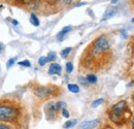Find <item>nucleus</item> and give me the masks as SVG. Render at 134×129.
<instances>
[{
  "mask_svg": "<svg viewBox=\"0 0 134 129\" xmlns=\"http://www.w3.org/2000/svg\"><path fill=\"white\" fill-rule=\"evenodd\" d=\"M19 110L12 104H0V121L1 122H12L17 120L19 117Z\"/></svg>",
  "mask_w": 134,
  "mask_h": 129,
  "instance_id": "1",
  "label": "nucleus"
},
{
  "mask_svg": "<svg viewBox=\"0 0 134 129\" xmlns=\"http://www.w3.org/2000/svg\"><path fill=\"white\" fill-rule=\"evenodd\" d=\"M127 109H128V105H127L126 101L123 100V101L118 102L117 104L113 108V110H111V114H110L111 120H114L116 122L122 120V118L125 115V112L127 111Z\"/></svg>",
  "mask_w": 134,
  "mask_h": 129,
  "instance_id": "2",
  "label": "nucleus"
},
{
  "mask_svg": "<svg viewBox=\"0 0 134 129\" xmlns=\"http://www.w3.org/2000/svg\"><path fill=\"white\" fill-rule=\"evenodd\" d=\"M94 47L101 53H105L110 49V44L104 35H101L94 41Z\"/></svg>",
  "mask_w": 134,
  "mask_h": 129,
  "instance_id": "3",
  "label": "nucleus"
},
{
  "mask_svg": "<svg viewBox=\"0 0 134 129\" xmlns=\"http://www.w3.org/2000/svg\"><path fill=\"white\" fill-rule=\"evenodd\" d=\"M46 115H47V119L51 120V116H53L52 118L55 117V115L57 113V109H56V105H55V102H49L47 105H46Z\"/></svg>",
  "mask_w": 134,
  "mask_h": 129,
  "instance_id": "4",
  "label": "nucleus"
},
{
  "mask_svg": "<svg viewBox=\"0 0 134 129\" xmlns=\"http://www.w3.org/2000/svg\"><path fill=\"white\" fill-rule=\"evenodd\" d=\"M99 124V120H93V121H85L80 125V129H94Z\"/></svg>",
  "mask_w": 134,
  "mask_h": 129,
  "instance_id": "5",
  "label": "nucleus"
},
{
  "mask_svg": "<svg viewBox=\"0 0 134 129\" xmlns=\"http://www.w3.org/2000/svg\"><path fill=\"white\" fill-rule=\"evenodd\" d=\"M34 93H35V95H37L38 97H46L51 93V89L46 88V87L37 88V89L34 91Z\"/></svg>",
  "mask_w": 134,
  "mask_h": 129,
  "instance_id": "6",
  "label": "nucleus"
},
{
  "mask_svg": "<svg viewBox=\"0 0 134 129\" xmlns=\"http://www.w3.org/2000/svg\"><path fill=\"white\" fill-rule=\"evenodd\" d=\"M61 66L58 64V63H52L49 68V74H58L60 76L61 74Z\"/></svg>",
  "mask_w": 134,
  "mask_h": 129,
  "instance_id": "7",
  "label": "nucleus"
},
{
  "mask_svg": "<svg viewBox=\"0 0 134 129\" xmlns=\"http://www.w3.org/2000/svg\"><path fill=\"white\" fill-rule=\"evenodd\" d=\"M116 12H117V7L116 6H114V5L113 6H108L107 9H106V12H105V14H104V17H103L102 21L108 20L109 18H111V17L116 14Z\"/></svg>",
  "mask_w": 134,
  "mask_h": 129,
  "instance_id": "8",
  "label": "nucleus"
},
{
  "mask_svg": "<svg viewBox=\"0 0 134 129\" xmlns=\"http://www.w3.org/2000/svg\"><path fill=\"white\" fill-rule=\"evenodd\" d=\"M71 30H72V27H71V26H66V27H64L60 32L58 33L57 38H58L59 40H62V39L64 38V36H65L69 31H71Z\"/></svg>",
  "mask_w": 134,
  "mask_h": 129,
  "instance_id": "9",
  "label": "nucleus"
},
{
  "mask_svg": "<svg viewBox=\"0 0 134 129\" xmlns=\"http://www.w3.org/2000/svg\"><path fill=\"white\" fill-rule=\"evenodd\" d=\"M86 80L89 84H95L97 82V77L95 74H93V73H90V74H88L86 77Z\"/></svg>",
  "mask_w": 134,
  "mask_h": 129,
  "instance_id": "10",
  "label": "nucleus"
},
{
  "mask_svg": "<svg viewBox=\"0 0 134 129\" xmlns=\"http://www.w3.org/2000/svg\"><path fill=\"white\" fill-rule=\"evenodd\" d=\"M68 90L72 93H77V92H80V87L75 84H69L68 85Z\"/></svg>",
  "mask_w": 134,
  "mask_h": 129,
  "instance_id": "11",
  "label": "nucleus"
},
{
  "mask_svg": "<svg viewBox=\"0 0 134 129\" xmlns=\"http://www.w3.org/2000/svg\"><path fill=\"white\" fill-rule=\"evenodd\" d=\"M71 51H72V48H66V49H64L62 52H61V56H62V58L63 59H65V58H67L68 56H69V54L71 53Z\"/></svg>",
  "mask_w": 134,
  "mask_h": 129,
  "instance_id": "12",
  "label": "nucleus"
},
{
  "mask_svg": "<svg viewBox=\"0 0 134 129\" xmlns=\"http://www.w3.org/2000/svg\"><path fill=\"white\" fill-rule=\"evenodd\" d=\"M76 124V120L75 119H73V120H69V121H67L65 122V124H64V128H71V127H73L74 125Z\"/></svg>",
  "mask_w": 134,
  "mask_h": 129,
  "instance_id": "13",
  "label": "nucleus"
},
{
  "mask_svg": "<svg viewBox=\"0 0 134 129\" xmlns=\"http://www.w3.org/2000/svg\"><path fill=\"white\" fill-rule=\"evenodd\" d=\"M30 23L33 26H39V20H38V18L35 15H31L30 16Z\"/></svg>",
  "mask_w": 134,
  "mask_h": 129,
  "instance_id": "14",
  "label": "nucleus"
},
{
  "mask_svg": "<svg viewBox=\"0 0 134 129\" xmlns=\"http://www.w3.org/2000/svg\"><path fill=\"white\" fill-rule=\"evenodd\" d=\"M103 102H104V99H103V98H99V99H97V100L93 101V102H92V104H91V106L95 109V108H97V106L101 105Z\"/></svg>",
  "mask_w": 134,
  "mask_h": 129,
  "instance_id": "15",
  "label": "nucleus"
},
{
  "mask_svg": "<svg viewBox=\"0 0 134 129\" xmlns=\"http://www.w3.org/2000/svg\"><path fill=\"white\" fill-rule=\"evenodd\" d=\"M46 58H47V62H51V61L55 60V59H56V53H55V52H50L49 55H48Z\"/></svg>",
  "mask_w": 134,
  "mask_h": 129,
  "instance_id": "16",
  "label": "nucleus"
},
{
  "mask_svg": "<svg viewBox=\"0 0 134 129\" xmlns=\"http://www.w3.org/2000/svg\"><path fill=\"white\" fill-rule=\"evenodd\" d=\"M73 70V64L71 62H67L66 63V71L67 73H71Z\"/></svg>",
  "mask_w": 134,
  "mask_h": 129,
  "instance_id": "17",
  "label": "nucleus"
},
{
  "mask_svg": "<svg viewBox=\"0 0 134 129\" xmlns=\"http://www.w3.org/2000/svg\"><path fill=\"white\" fill-rule=\"evenodd\" d=\"M38 64L40 65V66H43L44 64H47V58H46V56H41L38 59Z\"/></svg>",
  "mask_w": 134,
  "mask_h": 129,
  "instance_id": "18",
  "label": "nucleus"
},
{
  "mask_svg": "<svg viewBox=\"0 0 134 129\" xmlns=\"http://www.w3.org/2000/svg\"><path fill=\"white\" fill-rule=\"evenodd\" d=\"M16 60H17V57H15V58H10L8 61H7V68H10L13 65L15 64V62H16Z\"/></svg>",
  "mask_w": 134,
  "mask_h": 129,
  "instance_id": "19",
  "label": "nucleus"
},
{
  "mask_svg": "<svg viewBox=\"0 0 134 129\" xmlns=\"http://www.w3.org/2000/svg\"><path fill=\"white\" fill-rule=\"evenodd\" d=\"M19 64L21 65V66L30 67V66H31V62H30V61H28V60H24V61H21V62H19Z\"/></svg>",
  "mask_w": 134,
  "mask_h": 129,
  "instance_id": "20",
  "label": "nucleus"
},
{
  "mask_svg": "<svg viewBox=\"0 0 134 129\" xmlns=\"http://www.w3.org/2000/svg\"><path fill=\"white\" fill-rule=\"evenodd\" d=\"M62 115L64 118H69V112L65 109H62Z\"/></svg>",
  "mask_w": 134,
  "mask_h": 129,
  "instance_id": "21",
  "label": "nucleus"
},
{
  "mask_svg": "<svg viewBox=\"0 0 134 129\" xmlns=\"http://www.w3.org/2000/svg\"><path fill=\"white\" fill-rule=\"evenodd\" d=\"M0 129H10L7 125H5V124H2V123H0Z\"/></svg>",
  "mask_w": 134,
  "mask_h": 129,
  "instance_id": "22",
  "label": "nucleus"
},
{
  "mask_svg": "<svg viewBox=\"0 0 134 129\" xmlns=\"http://www.w3.org/2000/svg\"><path fill=\"white\" fill-rule=\"evenodd\" d=\"M23 1V3H25V4H29L30 2H31V0H22Z\"/></svg>",
  "mask_w": 134,
  "mask_h": 129,
  "instance_id": "23",
  "label": "nucleus"
},
{
  "mask_svg": "<svg viewBox=\"0 0 134 129\" xmlns=\"http://www.w3.org/2000/svg\"><path fill=\"white\" fill-rule=\"evenodd\" d=\"M18 24H19V22H18L17 20H13V25H15V26H17Z\"/></svg>",
  "mask_w": 134,
  "mask_h": 129,
  "instance_id": "24",
  "label": "nucleus"
},
{
  "mask_svg": "<svg viewBox=\"0 0 134 129\" xmlns=\"http://www.w3.org/2000/svg\"><path fill=\"white\" fill-rule=\"evenodd\" d=\"M2 50H3V44H2V42H0V53L2 52Z\"/></svg>",
  "mask_w": 134,
  "mask_h": 129,
  "instance_id": "25",
  "label": "nucleus"
},
{
  "mask_svg": "<svg viewBox=\"0 0 134 129\" xmlns=\"http://www.w3.org/2000/svg\"><path fill=\"white\" fill-rule=\"evenodd\" d=\"M48 2H50V3H55V2H57L58 0H47Z\"/></svg>",
  "mask_w": 134,
  "mask_h": 129,
  "instance_id": "26",
  "label": "nucleus"
},
{
  "mask_svg": "<svg viewBox=\"0 0 134 129\" xmlns=\"http://www.w3.org/2000/svg\"><path fill=\"white\" fill-rule=\"evenodd\" d=\"M118 0H111V3H117Z\"/></svg>",
  "mask_w": 134,
  "mask_h": 129,
  "instance_id": "27",
  "label": "nucleus"
}]
</instances>
